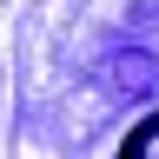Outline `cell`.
<instances>
[{
	"label": "cell",
	"instance_id": "cell-1",
	"mask_svg": "<svg viewBox=\"0 0 159 159\" xmlns=\"http://www.w3.org/2000/svg\"><path fill=\"white\" fill-rule=\"evenodd\" d=\"M119 159H159V113L146 119V126H133V139L119 146Z\"/></svg>",
	"mask_w": 159,
	"mask_h": 159
},
{
	"label": "cell",
	"instance_id": "cell-2",
	"mask_svg": "<svg viewBox=\"0 0 159 159\" xmlns=\"http://www.w3.org/2000/svg\"><path fill=\"white\" fill-rule=\"evenodd\" d=\"M119 80H126V86H152V60H126Z\"/></svg>",
	"mask_w": 159,
	"mask_h": 159
}]
</instances>
